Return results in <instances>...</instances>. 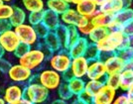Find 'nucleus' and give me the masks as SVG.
<instances>
[{"label":"nucleus","mask_w":133,"mask_h":104,"mask_svg":"<svg viewBox=\"0 0 133 104\" xmlns=\"http://www.w3.org/2000/svg\"><path fill=\"white\" fill-rule=\"evenodd\" d=\"M53 53L48 50L42 43L38 44V47L31 48L25 55L19 60V65L23 66L30 71H36L49 59Z\"/></svg>","instance_id":"1"},{"label":"nucleus","mask_w":133,"mask_h":104,"mask_svg":"<svg viewBox=\"0 0 133 104\" xmlns=\"http://www.w3.org/2000/svg\"><path fill=\"white\" fill-rule=\"evenodd\" d=\"M127 42L128 38L121 30H110L104 38L95 45L99 53L116 54L118 51L127 47Z\"/></svg>","instance_id":"2"},{"label":"nucleus","mask_w":133,"mask_h":104,"mask_svg":"<svg viewBox=\"0 0 133 104\" xmlns=\"http://www.w3.org/2000/svg\"><path fill=\"white\" fill-rule=\"evenodd\" d=\"M24 97L33 104H44L50 97V91L39 82H29L24 87Z\"/></svg>","instance_id":"3"},{"label":"nucleus","mask_w":133,"mask_h":104,"mask_svg":"<svg viewBox=\"0 0 133 104\" xmlns=\"http://www.w3.org/2000/svg\"><path fill=\"white\" fill-rule=\"evenodd\" d=\"M37 81L49 91L57 90L64 82L63 75L52 68H46L37 73Z\"/></svg>","instance_id":"4"},{"label":"nucleus","mask_w":133,"mask_h":104,"mask_svg":"<svg viewBox=\"0 0 133 104\" xmlns=\"http://www.w3.org/2000/svg\"><path fill=\"white\" fill-rule=\"evenodd\" d=\"M72 64V58L69 55L66 50H60L56 53H53L49 58V66L50 68L57 72L64 74L70 71Z\"/></svg>","instance_id":"5"},{"label":"nucleus","mask_w":133,"mask_h":104,"mask_svg":"<svg viewBox=\"0 0 133 104\" xmlns=\"http://www.w3.org/2000/svg\"><path fill=\"white\" fill-rule=\"evenodd\" d=\"M13 30L17 35L20 43L27 45L31 48L39 44V38L36 34L34 26L32 25H30L28 23H23L21 25L14 27Z\"/></svg>","instance_id":"6"},{"label":"nucleus","mask_w":133,"mask_h":104,"mask_svg":"<svg viewBox=\"0 0 133 104\" xmlns=\"http://www.w3.org/2000/svg\"><path fill=\"white\" fill-rule=\"evenodd\" d=\"M7 74L10 80L17 84H28L33 75V71L18 64L10 66L9 71H7Z\"/></svg>","instance_id":"7"},{"label":"nucleus","mask_w":133,"mask_h":104,"mask_svg":"<svg viewBox=\"0 0 133 104\" xmlns=\"http://www.w3.org/2000/svg\"><path fill=\"white\" fill-rule=\"evenodd\" d=\"M107 75L104 63L100 60H90L85 77L88 80H101L104 81Z\"/></svg>","instance_id":"8"},{"label":"nucleus","mask_w":133,"mask_h":104,"mask_svg":"<svg viewBox=\"0 0 133 104\" xmlns=\"http://www.w3.org/2000/svg\"><path fill=\"white\" fill-rule=\"evenodd\" d=\"M131 19H133V9L131 7H126L114 16L110 17L107 28L109 30H120L122 26Z\"/></svg>","instance_id":"9"},{"label":"nucleus","mask_w":133,"mask_h":104,"mask_svg":"<svg viewBox=\"0 0 133 104\" xmlns=\"http://www.w3.org/2000/svg\"><path fill=\"white\" fill-rule=\"evenodd\" d=\"M89 60L84 57H78L72 59V64L70 67V73L72 77L84 78L87 75V71L89 67Z\"/></svg>","instance_id":"10"},{"label":"nucleus","mask_w":133,"mask_h":104,"mask_svg":"<svg viewBox=\"0 0 133 104\" xmlns=\"http://www.w3.org/2000/svg\"><path fill=\"white\" fill-rule=\"evenodd\" d=\"M19 44L20 41L12 28L0 35V46L3 48L5 53H13Z\"/></svg>","instance_id":"11"},{"label":"nucleus","mask_w":133,"mask_h":104,"mask_svg":"<svg viewBox=\"0 0 133 104\" xmlns=\"http://www.w3.org/2000/svg\"><path fill=\"white\" fill-rule=\"evenodd\" d=\"M116 96V90L107 86L104 83L97 91V93L94 96L92 104H112Z\"/></svg>","instance_id":"12"},{"label":"nucleus","mask_w":133,"mask_h":104,"mask_svg":"<svg viewBox=\"0 0 133 104\" xmlns=\"http://www.w3.org/2000/svg\"><path fill=\"white\" fill-rule=\"evenodd\" d=\"M107 74H119L125 68V61L117 54H111L104 60Z\"/></svg>","instance_id":"13"},{"label":"nucleus","mask_w":133,"mask_h":104,"mask_svg":"<svg viewBox=\"0 0 133 104\" xmlns=\"http://www.w3.org/2000/svg\"><path fill=\"white\" fill-rule=\"evenodd\" d=\"M24 97V87L21 84H12L5 88L4 93H3V97L7 104L12 103L14 101H16L18 99Z\"/></svg>","instance_id":"14"},{"label":"nucleus","mask_w":133,"mask_h":104,"mask_svg":"<svg viewBox=\"0 0 133 104\" xmlns=\"http://www.w3.org/2000/svg\"><path fill=\"white\" fill-rule=\"evenodd\" d=\"M81 19H82V16L72 7H70L66 11L60 15L61 24L66 27H77Z\"/></svg>","instance_id":"15"},{"label":"nucleus","mask_w":133,"mask_h":104,"mask_svg":"<svg viewBox=\"0 0 133 104\" xmlns=\"http://www.w3.org/2000/svg\"><path fill=\"white\" fill-rule=\"evenodd\" d=\"M89 40L87 39V37H79L78 40L74 43V44L66 50L69 55L71 56V58L74 59V58H78V57H83L84 56V53H85V50L89 46Z\"/></svg>","instance_id":"16"},{"label":"nucleus","mask_w":133,"mask_h":104,"mask_svg":"<svg viewBox=\"0 0 133 104\" xmlns=\"http://www.w3.org/2000/svg\"><path fill=\"white\" fill-rule=\"evenodd\" d=\"M75 9L82 17L90 18L92 15L95 14V12L99 8L95 5L91 0H84L75 6Z\"/></svg>","instance_id":"17"},{"label":"nucleus","mask_w":133,"mask_h":104,"mask_svg":"<svg viewBox=\"0 0 133 104\" xmlns=\"http://www.w3.org/2000/svg\"><path fill=\"white\" fill-rule=\"evenodd\" d=\"M124 8H125V5L122 0H107L105 3L100 7L99 10L106 14L107 16L112 17Z\"/></svg>","instance_id":"18"},{"label":"nucleus","mask_w":133,"mask_h":104,"mask_svg":"<svg viewBox=\"0 0 133 104\" xmlns=\"http://www.w3.org/2000/svg\"><path fill=\"white\" fill-rule=\"evenodd\" d=\"M42 23L50 31H55L57 28L61 25V20H60V15L56 14L54 12L50 11L48 9H45L43 11V20Z\"/></svg>","instance_id":"19"},{"label":"nucleus","mask_w":133,"mask_h":104,"mask_svg":"<svg viewBox=\"0 0 133 104\" xmlns=\"http://www.w3.org/2000/svg\"><path fill=\"white\" fill-rule=\"evenodd\" d=\"M46 7L48 10L54 12L58 15H62L71 7V4L65 0H47Z\"/></svg>","instance_id":"20"},{"label":"nucleus","mask_w":133,"mask_h":104,"mask_svg":"<svg viewBox=\"0 0 133 104\" xmlns=\"http://www.w3.org/2000/svg\"><path fill=\"white\" fill-rule=\"evenodd\" d=\"M42 44L48 50H50L52 53H56V52L62 50V45L54 31H50L48 33V35L43 39Z\"/></svg>","instance_id":"21"},{"label":"nucleus","mask_w":133,"mask_h":104,"mask_svg":"<svg viewBox=\"0 0 133 104\" xmlns=\"http://www.w3.org/2000/svg\"><path fill=\"white\" fill-rule=\"evenodd\" d=\"M27 20V14L26 11L18 6H14L13 7V13H12L11 17L9 19V23L11 25V27H16L18 25H21L23 23H26Z\"/></svg>","instance_id":"22"},{"label":"nucleus","mask_w":133,"mask_h":104,"mask_svg":"<svg viewBox=\"0 0 133 104\" xmlns=\"http://www.w3.org/2000/svg\"><path fill=\"white\" fill-rule=\"evenodd\" d=\"M119 89H121L122 91L126 92L130 86L133 84V71L124 68L123 71L119 73Z\"/></svg>","instance_id":"23"},{"label":"nucleus","mask_w":133,"mask_h":104,"mask_svg":"<svg viewBox=\"0 0 133 104\" xmlns=\"http://www.w3.org/2000/svg\"><path fill=\"white\" fill-rule=\"evenodd\" d=\"M66 82L68 86L70 88L71 92L75 97L78 96L84 90V85H85V80L83 78H78V77H72Z\"/></svg>","instance_id":"24"},{"label":"nucleus","mask_w":133,"mask_h":104,"mask_svg":"<svg viewBox=\"0 0 133 104\" xmlns=\"http://www.w3.org/2000/svg\"><path fill=\"white\" fill-rule=\"evenodd\" d=\"M24 9L31 12H43L46 9V3L44 0H22Z\"/></svg>","instance_id":"25"},{"label":"nucleus","mask_w":133,"mask_h":104,"mask_svg":"<svg viewBox=\"0 0 133 104\" xmlns=\"http://www.w3.org/2000/svg\"><path fill=\"white\" fill-rule=\"evenodd\" d=\"M110 30L107 27H94L92 31L89 34L87 39L91 44H97L100 40L105 37Z\"/></svg>","instance_id":"26"},{"label":"nucleus","mask_w":133,"mask_h":104,"mask_svg":"<svg viewBox=\"0 0 133 104\" xmlns=\"http://www.w3.org/2000/svg\"><path fill=\"white\" fill-rule=\"evenodd\" d=\"M91 24L94 25V27H107L108 22L110 20V17L107 16L103 12H101L98 9L95 12V14L89 18Z\"/></svg>","instance_id":"27"},{"label":"nucleus","mask_w":133,"mask_h":104,"mask_svg":"<svg viewBox=\"0 0 133 104\" xmlns=\"http://www.w3.org/2000/svg\"><path fill=\"white\" fill-rule=\"evenodd\" d=\"M78 33L82 37H88L89 34L94 29V25L91 24L89 18H85V17H82V19L79 20L78 26H77Z\"/></svg>","instance_id":"28"},{"label":"nucleus","mask_w":133,"mask_h":104,"mask_svg":"<svg viewBox=\"0 0 133 104\" xmlns=\"http://www.w3.org/2000/svg\"><path fill=\"white\" fill-rule=\"evenodd\" d=\"M103 84H104V81H101V80H87L83 91L90 95L91 97H94Z\"/></svg>","instance_id":"29"},{"label":"nucleus","mask_w":133,"mask_h":104,"mask_svg":"<svg viewBox=\"0 0 133 104\" xmlns=\"http://www.w3.org/2000/svg\"><path fill=\"white\" fill-rule=\"evenodd\" d=\"M59 39L60 43L62 45V49L66 50V41H68V27L61 24L59 27L54 31Z\"/></svg>","instance_id":"30"},{"label":"nucleus","mask_w":133,"mask_h":104,"mask_svg":"<svg viewBox=\"0 0 133 104\" xmlns=\"http://www.w3.org/2000/svg\"><path fill=\"white\" fill-rule=\"evenodd\" d=\"M58 91V95H59V98L63 99V100H66V101H70L72 100L75 96L72 95V93L71 92L70 88L68 86L66 81H64L61 85L59 86V88L57 89Z\"/></svg>","instance_id":"31"},{"label":"nucleus","mask_w":133,"mask_h":104,"mask_svg":"<svg viewBox=\"0 0 133 104\" xmlns=\"http://www.w3.org/2000/svg\"><path fill=\"white\" fill-rule=\"evenodd\" d=\"M84 57L90 61V60H98V57H99V51L97 49L96 45L91 44L89 43L88 48L85 50V53H84Z\"/></svg>","instance_id":"32"},{"label":"nucleus","mask_w":133,"mask_h":104,"mask_svg":"<svg viewBox=\"0 0 133 104\" xmlns=\"http://www.w3.org/2000/svg\"><path fill=\"white\" fill-rule=\"evenodd\" d=\"M81 37L78 29L76 27H68V41H66V50L74 43H76Z\"/></svg>","instance_id":"33"},{"label":"nucleus","mask_w":133,"mask_h":104,"mask_svg":"<svg viewBox=\"0 0 133 104\" xmlns=\"http://www.w3.org/2000/svg\"><path fill=\"white\" fill-rule=\"evenodd\" d=\"M13 13V6L8 3H3L0 5V21H9Z\"/></svg>","instance_id":"34"},{"label":"nucleus","mask_w":133,"mask_h":104,"mask_svg":"<svg viewBox=\"0 0 133 104\" xmlns=\"http://www.w3.org/2000/svg\"><path fill=\"white\" fill-rule=\"evenodd\" d=\"M104 83L107 86L113 88L117 91L119 89V83H120L119 74H107L105 80H104Z\"/></svg>","instance_id":"35"},{"label":"nucleus","mask_w":133,"mask_h":104,"mask_svg":"<svg viewBox=\"0 0 133 104\" xmlns=\"http://www.w3.org/2000/svg\"><path fill=\"white\" fill-rule=\"evenodd\" d=\"M28 24L35 26L39 23H42L43 20V12H31L27 15Z\"/></svg>","instance_id":"36"},{"label":"nucleus","mask_w":133,"mask_h":104,"mask_svg":"<svg viewBox=\"0 0 133 104\" xmlns=\"http://www.w3.org/2000/svg\"><path fill=\"white\" fill-rule=\"evenodd\" d=\"M116 54L119 56L125 63L133 59V50L131 49V48H129V47L123 48V49H121L120 51H118Z\"/></svg>","instance_id":"37"},{"label":"nucleus","mask_w":133,"mask_h":104,"mask_svg":"<svg viewBox=\"0 0 133 104\" xmlns=\"http://www.w3.org/2000/svg\"><path fill=\"white\" fill-rule=\"evenodd\" d=\"M34 29H35V31H36V34H37L39 40H43V39L48 35V33L50 32V30L46 27L43 23H39V24L35 25V26H34Z\"/></svg>","instance_id":"38"},{"label":"nucleus","mask_w":133,"mask_h":104,"mask_svg":"<svg viewBox=\"0 0 133 104\" xmlns=\"http://www.w3.org/2000/svg\"><path fill=\"white\" fill-rule=\"evenodd\" d=\"M30 49H31V47H29V46H27V45L20 43V44L18 45V47L16 48V50L13 52V54H14V56L17 57L18 59H20V58L25 55Z\"/></svg>","instance_id":"39"},{"label":"nucleus","mask_w":133,"mask_h":104,"mask_svg":"<svg viewBox=\"0 0 133 104\" xmlns=\"http://www.w3.org/2000/svg\"><path fill=\"white\" fill-rule=\"evenodd\" d=\"M120 30L124 33V35H125L127 38L132 37L133 36V19H131L130 21H128L126 24H124Z\"/></svg>","instance_id":"40"},{"label":"nucleus","mask_w":133,"mask_h":104,"mask_svg":"<svg viewBox=\"0 0 133 104\" xmlns=\"http://www.w3.org/2000/svg\"><path fill=\"white\" fill-rule=\"evenodd\" d=\"M112 104H130V101L128 97L126 96V94H120V95H117L114 101L112 102Z\"/></svg>","instance_id":"41"},{"label":"nucleus","mask_w":133,"mask_h":104,"mask_svg":"<svg viewBox=\"0 0 133 104\" xmlns=\"http://www.w3.org/2000/svg\"><path fill=\"white\" fill-rule=\"evenodd\" d=\"M78 98H79L81 100H83V102H85L87 104H92V99H94V97H91L90 95H89L87 92H84V91H83V92L81 93L78 96H77Z\"/></svg>","instance_id":"42"},{"label":"nucleus","mask_w":133,"mask_h":104,"mask_svg":"<svg viewBox=\"0 0 133 104\" xmlns=\"http://www.w3.org/2000/svg\"><path fill=\"white\" fill-rule=\"evenodd\" d=\"M10 66H11V64L8 60H4V59L0 60V71H1V72H6L7 73V71H9V68H10Z\"/></svg>","instance_id":"43"},{"label":"nucleus","mask_w":133,"mask_h":104,"mask_svg":"<svg viewBox=\"0 0 133 104\" xmlns=\"http://www.w3.org/2000/svg\"><path fill=\"white\" fill-rule=\"evenodd\" d=\"M11 28L12 27L11 25H10V23H9V21H0V35L3 32L11 29Z\"/></svg>","instance_id":"44"},{"label":"nucleus","mask_w":133,"mask_h":104,"mask_svg":"<svg viewBox=\"0 0 133 104\" xmlns=\"http://www.w3.org/2000/svg\"><path fill=\"white\" fill-rule=\"evenodd\" d=\"M9 104H33L31 101H29L27 98H25V97H22V98L18 99L16 101H14V102H12V103H9Z\"/></svg>","instance_id":"45"},{"label":"nucleus","mask_w":133,"mask_h":104,"mask_svg":"<svg viewBox=\"0 0 133 104\" xmlns=\"http://www.w3.org/2000/svg\"><path fill=\"white\" fill-rule=\"evenodd\" d=\"M125 94H126V96L129 99V101H133V84L130 86V88L128 89L127 91L125 92Z\"/></svg>","instance_id":"46"},{"label":"nucleus","mask_w":133,"mask_h":104,"mask_svg":"<svg viewBox=\"0 0 133 104\" xmlns=\"http://www.w3.org/2000/svg\"><path fill=\"white\" fill-rule=\"evenodd\" d=\"M51 104H70L69 103V101H66V100H63L61 98H58V99H55V100H53Z\"/></svg>","instance_id":"47"},{"label":"nucleus","mask_w":133,"mask_h":104,"mask_svg":"<svg viewBox=\"0 0 133 104\" xmlns=\"http://www.w3.org/2000/svg\"><path fill=\"white\" fill-rule=\"evenodd\" d=\"M91 1H92L94 4L98 7V8H100V7H101V6L103 5L106 1H107V0H91Z\"/></svg>","instance_id":"48"},{"label":"nucleus","mask_w":133,"mask_h":104,"mask_svg":"<svg viewBox=\"0 0 133 104\" xmlns=\"http://www.w3.org/2000/svg\"><path fill=\"white\" fill-rule=\"evenodd\" d=\"M70 104H87V103L83 102V100H81V99L78 98V97H74V98L72 99V102Z\"/></svg>","instance_id":"49"},{"label":"nucleus","mask_w":133,"mask_h":104,"mask_svg":"<svg viewBox=\"0 0 133 104\" xmlns=\"http://www.w3.org/2000/svg\"><path fill=\"white\" fill-rule=\"evenodd\" d=\"M125 68L133 71V59H132V60H128V61H126V63H125Z\"/></svg>","instance_id":"50"},{"label":"nucleus","mask_w":133,"mask_h":104,"mask_svg":"<svg viewBox=\"0 0 133 104\" xmlns=\"http://www.w3.org/2000/svg\"><path fill=\"white\" fill-rule=\"evenodd\" d=\"M127 47H129V48H131V49L133 50V36L132 37H129V38H128Z\"/></svg>","instance_id":"51"},{"label":"nucleus","mask_w":133,"mask_h":104,"mask_svg":"<svg viewBox=\"0 0 133 104\" xmlns=\"http://www.w3.org/2000/svg\"><path fill=\"white\" fill-rule=\"evenodd\" d=\"M124 5H125V8L126 7H131V4H132V0H122Z\"/></svg>","instance_id":"52"},{"label":"nucleus","mask_w":133,"mask_h":104,"mask_svg":"<svg viewBox=\"0 0 133 104\" xmlns=\"http://www.w3.org/2000/svg\"><path fill=\"white\" fill-rule=\"evenodd\" d=\"M82 1H84V0H70V4H72V5H77L78 3H81Z\"/></svg>","instance_id":"53"},{"label":"nucleus","mask_w":133,"mask_h":104,"mask_svg":"<svg viewBox=\"0 0 133 104\" xmlns=\"http://www.w3.org/2000/svg\"><path fill=\"white\" fill-rule=\"evenodd\" d=\"M4 55H5V51H4L3 48L0 46V60H1V59H3Z\"/></svg>","instance_id":"54"},{"label":"nucleus","mask_w":133,"mask_h":104,"mask_svg":"<svg viewBox=\"0 0 133 104\" xmlns=\"http://www.w3.org/2000/svg\"><path fill=\"white\" fill-rule=\"evenodd\" d=\"M0 104H7L5 101H4V99L2 98V97H0Z\"/></svg>","instance_id":"55"},{"label":"nucleus","mask_w":133,"mask_h":104,"mask_svg":"<svg viewBox=\"0 0 133 104\" xmlns=\"http://www.w3.org/2000/svg\"><path fill=\"white\" fill-rule=\"evenodd\" d=\"M3 3H8V2H10V1H12V0H1Z\"/></svg>","instance_id":"56"},{"label":"nucleus","mask_w":133,"mask_h":104,"mask_svg":"<svg viewBox=\"0 0 133 104\" xmlns=\"http://www.w3.org/2000/svg\"><path fill=\"white\" fill-rule=\"evenodd\" d=\"M1 4H3V2H2V1L0 0V5H1Z\"/></svg>","instance_id":"57"},{"label":"nucleus","mask_w":133,"mask_h":104,"mask_svg":"<svg viewBox=\"0 0 133 104\" xmlns=\"http://www.w3.org/2000/svg\"><path fill=\"white\" fill-rule=\"evenodd\" d=\"M65 1H66V2H69V3H70V0H65Z\"/></svg>","instance_id":"58"},{"label":"nucleus","mask_w":133,"mask_h":104,"mask_svg":"<svg viewBox=\"0 0 133 104\" xmlns=\"http://www.w3.org/2000/svg\"><path fill=\"white\" fill-rule=\"evenodd\" d=\"M130 104H133V101H130Z\"/></svg>","instance_id":"59"},{"label":"nucleus","mask_w":133,"mask_h":104,"mask_svg":"<svg viewBox=\"0 0 133 104\" xmlns=\"http://www.w3.org/2000/svg\"><path fill=\"white\" fill-rule=\"evenodd\" d=\"M0 75H1V71H0Z\"/></svg>","instance_id":"60"}]
</instances>
